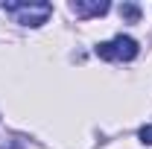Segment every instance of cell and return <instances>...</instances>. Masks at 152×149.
Segmentation results:
<instances>
[{"mask_svg":"<svg viewBox=\"0 0 152 149\" xmlns=\"http://www.w3.org/2000/svg\"><path fill=\"white\" fill-rule=\"evenodd\" d=\"M3 9L18 20L20 26H32V29L44 26L50 20V15H53V3H47V0H12Z\"/></svg>","mask_w":152,"mask_h":149,"instance_id":"1","label":"cell"},{"mask_svg":"<svg viewBox=\"0 0 152 149\" xmlns=\"http://www.w3.org/2000/svg\"><path fill=\"white\" fill-rule=\"evenodd\" d=\"M108 9H111L108 0H73L70 3V12H73L76 18H99Z\"/></svg>","mask_w":152,"mask_h":149,"instance_id":"2","label":"cell"},{"mask_svg":"<svg viewBox=\"0 0 152 149\" xmlns=\"http://www.w3.org/2000/svg\"><path fill=\"white\" fill-rule=\"evenodd\" d=\"M111 53H114V61H117V58L132 61V58H137L140 47H137V41H134L132 35H117V38L111 41Z\"/></svg>","mask_w":152,"mask_h":149,"instance_id":"3","label":"cell"},{"mask_svg":"<svg viewBox=\"0 0 152 149\" xmlns=\"http://www.w3.org/2000/svg\"><path fill=\"white\" fill-rule=\"evenodd\" d=\"M120 18L126 20V23H137L140 20V6L137 3H123L120 6Z\"/></svg>","mask_w":152,"mask_h":149,"instance_id":"4","label":"cell"},{"mask_svg":"<svg viewBox=\"0 0 152 149\" xmlns=\"http://www.w3.org/2000/svg\"><path fill=\"white\" fill-rule=\"evenodd\" d=\"M137 137H140V143H146V146H152V123H146L143 129L137 131Z\"/></svg>","mask_w":152,"mask_h":149,"instance_id":"5","label":"cell"},{"mask_svg":"<svg viewBox=\"0 0 152 149\" xmlns=\"http://www.w3.org/2000/svg\"><path fill=\"white\" fill-rule=\"evenodd\" d=\"M3 149H6V146H3ZM12 149H23V143H15V146H12Z\"/></svg>","mask_w":152,"mask_h":149,"instance_id":"6","label":"cell"}]
</instances>
